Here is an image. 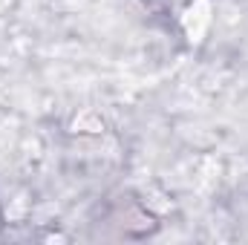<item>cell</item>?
Returning a JSON list of instances; mask_svg holds the SVG:
<instances>
[{"label": "cell", "mask_w": 248, "mask_h": 245, "mask_svg": "<svg viewBox=\"0 0 248 245\" xmlns=\"http://www.w3.org/2000/svg\"><path fill=\"white\" fill-rule=\"evenodd\" d=\"M182 26L187 32V41L199 44L205 38L208 26H211V3L208 0H193L185 9V15H182Z\"/></svg>", "instance_id": "1"}]
</instances>
